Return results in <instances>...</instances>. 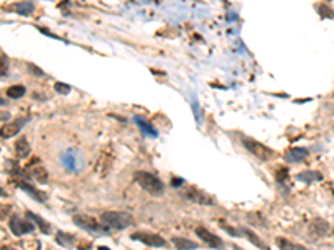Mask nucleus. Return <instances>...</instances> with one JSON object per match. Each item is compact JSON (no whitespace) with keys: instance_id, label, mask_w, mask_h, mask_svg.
<instances>
[{"instance_id":"obj_1","label":"nucleus","mask_w":334,"mask_h":250,"mask_svg":"<svg viewBox=\"0 0 334 250\" xmlns=\"http://www.w3.org/2000/svg\"><path fill=\"white\" fill-rule=\"evenodd\" d=\"M100 220L109 230H125L127 227H130L134 223V217L127 212H114V210H109V212H104L100 215Z\"/></svg>"},{"instance_id":"obj_2","label":"nucleus","mask_w":334,"mask_h":250,"mask_svg":"<svg viewBox=\"0 0 334 250\" xmlns=\"http://www.w3.org/2000/svg\"><path fill=\"white\" fill-rule=\"evenodd\" d=\"M134 179L147 194L156 195V197H161L164 194V183L161 182V179L157 177V175H154L151 172H135Z\"/></svg>"},{"instance_id":"obj_3","label":"nucleus","mask_w":334,"mask_h":250,"mask_svg":"<svg viewBox=\"0 0 334 250\" xmlns=\"http://www.w3.org/2000/svg\"><path fill=\"white\" fill-rule=\"evenodd\" d=\"M74 223L77 227H81L82 230H87L90 234H107L109 229L104 225L102 220H97L92 215H84V214H77L74 215Z\"/></svg>"},{"instance_id":"obj_4","label":"nucleus","mask_w":334,"mask_h":250,"mask_svg":"<svg viewBox=\"0 0 334 250\" xmlns=\"http://www.w3.org/2000/svg\"><path fill=\"white\" fill-rule=\"evenodd\" d=\"M243 145L248 148V152H250L254 157H257V159L262 162L271 160L272 157H274V150H272V148H269L267 145H264V143L257 142V140L254 139L243 137Z\"/></svg>"},{"instance_id":"obj_5","label":"nucleus","mask_w":334,"mask_h":250,"mask_svg":"<svg viewBox=\"0 0 334 250\" xmlns=\"http://www.w3.org/2000/svg\"><path fill=\"white\" fill-rule=\"evenodd\" d=\"M25 175L30 179H34V180L39 182V183L49 182V174H47V169L41 164V160L39 159L32 160L27 167H25Z\"/></svg>"},{"instance_id":"obj_6","label":"nucleus","mask_w":334,"mask_h":250,"mask_svg":"<svg viewBox=\"0 0 334 250\" xmlns=\"http://www.w3.org/2000/svg\"><path fill=\"white\" fill-rule=\"evenodd\" d=\"M184 197H186L187 200L194 202L197 205H202V207H210V205H214V199L210 195H208L206 192L199 190V188H194V187H187L186 190L182 192Z\"/></svg>"},{"instance_id":"obj_7","label":"nucleus","mask_w":334,"mask_h":250,"mask_svg":"<svg viewBox=\"0 0 334 250\" xmlns=\"http://www.w3.org/2000/svg\"><path fill=\"white\" fill-rule=\"evenodd\" d=\"M132 239L139 240L147 247H166L167 245L166 240L161 235L154 234V232H135V234H132Z\"/></svg>"},{"instance_id":"obj_8","label":"nucleus","mask_w":334,"mask_h":250,"mask_svg":"<svg viewBox=\"0 0 334 250\" xmlns=\"http://www.w3.org/2000/svg\"><path fill=\"white\" fill-rule=\"evenodd\" d=\"M196 234L202 240V242L208 244L209 247H212V249H216V250H222L224 249V242H222L221 237L214 235L212 232H209L208 229H204V227H197Z\"/></svg>"},{"instance_id":"obj_9","label":"nucleus","mask_w":334,"mask_h":250,"mask_svg":"<svg viewBox=\"0 0 334 250\" xmlns=\"http://www.w3.org/2000/svg\"><path fill=\"white\" fill-rule=\"evenodd\" d=\"M8 227H10V232H12V234L17 235V237L34 232V223H32V222H29V220H25V218H20V217L10 218V222H8Z\"/></svg>"},{"instance_id":"obj_10","label":"nucleus","mask_w":334,"mask_h":250,"mask_svg":"<svg viewBox=\"0 0 334 250\" xmlns=\"http://www.w3.org/2000/svg\"><path fill=\"white\" fill-rule=\"evenodd\" d=\"M307 230H309V235L313 237V239H321V237L329 234V223L326 220H323V218H314V220L309 223Z\"/></svg>"},{"instance_id":"obj_11","label":"nucleus","mask_w":334,"mask_h":250,"mask_svg":"<svg viewBox=\"0 0 334 250\" xmlns=\"http://www.w3.org/2000/svg\"><path fill=\"white\" fill-rule=\"evenodd\" d=\"M24 124H25V120H14V122H10V124H5V125H2L0 127V137L2 139H10V137H14V135H17L20 132V129L24 127Z\"/></svg>"},{"instance_id":"obj_12","label":"nucleus","mask_w":334,"mask_h":250,"mask_svg":"<svg viewBox=\"0 0 334 250\" xmlns=\"http://www.w3.org/2000/svg\"><path fill=\"white\" fill-rule=\"evenodd\" d=\"M112 165V153L111 152H100L97 160V172L100 175H107Z\"/></svg>"},{"instance_id":"obj_13","label":"nucleus","mask_w":334,"mask_h":250,"mask_svg":"<svg viewBox=\"0 0 334 250\" xmlns=\"http://www.w3.org/2000/svg\"><path fill=\"white\" fill-rule=\"evenodd\" d=\"M307 148H291L288 153H286V160L289 162V164H296V162H301L304 160L307 157Z\"/></svg>"},{"instance_id":"obj_14","label":"nucleus","mask_w":334,"mask_h":250,"mask_svg":"<svg viewBox=\"0 0 334 250\" xmlns=\"http://www.w3.org/2000/svg\"><path fill=\"white\" fill-rule=\"evenodd\" d=\"M15 153L19 159H25V157L30 155V143L25 137H20L15 142Z\"/></svg>"},{"instance_id":"obj_15","label":"nucleus","mask_w":334,"mask_h":250,"mask_svg":"<svg viewBox=\"0 0 334 250\" xmlns=\"http://www.w3.org/2000/svg\"><path fill=\"white\" fill-rule=\"evenodd\" d=\"M172 244L177 250H196L197 249V244H194L189 239H184V237H174Z\"/></svg>"},{"instance_id":"obj_16","label":"nucleus","mask_w":334,"mask_h":250,"mask_svg":"<svg viewBox=\"0 0 334 250\" xmlns=\"http://www.w3.org/2000/svg\"><path fill=\"white\" fill-rule=\"evenodd\" d=\"M297 180L301 182H306V183H311V182H318L323 179V175H321L319 172H314V170H306V172H301L297 174Z\"/></svg>"},{"instance_id":"obj_17","label":"nucleus","mask_w":334,"mask_h":250,"mask_svg":"<svg viewBox=\"0 0 334 250\" xmlns=\"http://www.w3.org/2000/svg\"><path fill=\"white\" fill-rule=\"evenodd\" d=\"M19 187H20V188H24V190L27 192V194H29L30 197H34L35 200H39V202H43V200H45V195H43L41 190H37V188H34L32 185H29L27 182H19Z\"/></svg>"},{"instance_id":"obj_18","label":"nucleus","mask_w":334,"mask_h":250,"mask_svg":"<svg viewBox=\"0 0 334 250\" xmlns=\"http://www.w3.org/2000/svg\"><path fill=\"white\" fill-rule=\"evenodd\" d=\"M27 217H29L32 222L37 223V227H39V229H41L42 234H50V225H49V223H47L45 220H43L42 217H39L37 214H32V212H27Z\"/></svg>"},{"instance_id":"obj_19","label":"nucleus","mask_w":334,"mask_h":250,"mask_svg":"<svg viewBox=\"0 0 334 250\" xmlns=\"http://www.w3.org/2000/svg\"><path fill=\"white\" fill-rule=\"evenodd\" d=\"M10 10H14V12H17V14H20V15H30L34 12V3H30V2L14 3V5L10 7Z\"/></svg>"},{"instance_id":"obj_20","label":"nucleus","mask_w":334,"mask_h":250,"mask_svg":"<svg viewBox=\"0 0 334 250\" xmlns=\"http://www.w3.org/2000/svg\"><path fill=\"white\" fill-rule=\"evenodd\" d=\"M276 244H278V247H279L281 250H304V247L292 244L291 240L284 239V237H278V239H276Z\"/></svg>"},{"instance_id":"obj_21","label":"nucleus","mask_w":334,"mask_h":250,"mask_svg":"<svg viewBox=\"0 0 334 250\" xmlns=\"http://www.w3.org/2000/svg\"><path fill=\"white\" fill-rule=\"evenodd\" d=\"M135 122H137V125L140 127V130H142V132L146 134V135H151V137H156V135H157V132L154 130V127H151V124L144 120V118H140L137 115V117H135Z\"/></svg>"},{"instance_id":"obj_22","label":"nucleus","mask_w":334,"mask_h":250,"mask_svg":"<svg viewBox=\"0 0 334 250\" xmlns=\"http://www.w3.org/2000/svg\"><path fill=\"white\" fill-rule=\"evenodd\" d=\"M241 232H244L243 235H244V237H246V239H248V240H250V242H252L254 245H256V247L267 250V247H266V245H264V242H262V240L259 239V237H257L256 234H254V232H250V230H248V229H243V230H241Z\"/></svg>"},{"instance_id":"obj_23","label":"nucleus","mask_w":334,"mask_h":250,"mask_svg":"<svg viewBox=\"0 0 334 250\" xmlns=\"http://www.w3.org/2000/svg\"><path fill=\"white\" fill-rule=\"evenodd\" d=\"M25 94V87L24 85H12L7 89V97L8 99H20Z\"/></svg>"},{"instance_id":"obj_24","label":"nucleus","mask_w":334,"mask_h":250,"mask_svg":"<svg viewBox=\"0 0 334 250\" xmlns=\"http://www.w3.org/2000/svg\"><path fill=\"white\" fill-rule=\"evenodd\" d=\"M55 239H57V242L60 245H64V247H72V244H74V235L65 234V232H59Z\"/></svg>"},{"instance_id":"obj_25","label":"nucleus","mask_w":334,"mask_h":250,"mask_svg":"<svg viewBox=\"0 0 334 250\" xmlns=\"http://www.w3.org/2000/svg\"><path fill=\"white\" fill-rule=\"evenodd\" d=\"M316 10H318V14H319L321 19H334V10L331 7L318 5V7H316Z\"/></svg>"},{"instance_id":"obj_26","label":"nucleus","mask_w":334,"mask_h":250,"mask_svg":"<svg viewBox=\"0 0 334 250\" xmlns=\"http://www.w3.org/2000/svg\"><path fill=\"white\" fill-rule=\"evenodd\" d=\"M22 249L24 250H41V242H39V240H22Z\"/></svg>"},{"instance_id":"obj_27","label":"nucleus","mask_w":334,"mask_h":250,"mask_svg":"<svg viewBox=\"0 0 334 250\" xmlns=\"http://www.w3.org/2000/svg\"><path fill=\"white\" fill-rule=\"evenodd\" d=\"M8 73V59L5 55L0 57V77L7 75Z\"/></svg>"},{"instance_id":"obj_28","label":"nucleus","mask_w":334,"mask_h":250,"mask_svg":"<svg viewBox=\"0 0 334 250\" xmlns=\"http://www.w3.org/2000/svg\"><path fill=\"white\" fill-rule=\"evenodd\" d=\"M55 92H59V94H62V95H67L70 92V85L62 83V82H57L55 83Z\"/></svg>"},{"instance_id":"obj_29","label":"nucleus","mask_w":334,"mask_h":250,"mask_svg":"<svg viewBox=\"0 0 334 250\" xmlns=\"http://www.w3.org/2000/svg\"><path fill=\"white\" fill-rule=\"evenodd\" d=\"M284 179H288V170H286V169L279 170V172H278V180H279V182H283Z\"/></svg>"},{"instance_id":"obj_30","label":"nucleus","mask_w":334,"mask_h":250,"mask_svg":"<svg viewBox=\"0 0 334 250\" xmlns=\"http://www.w3.org/2000/svg\"><path fill=\"white\" fill-rule=\"evenodd\" d=\"M222 227H224V229L227 230V234H231V235H236V237H239V235H241L239 232H237L236 229H232V227H227V225H222Z\"/></svg>"},{"instance_id":"obj_31","label":"nucleus","mask_w":334,"mask_h":250,"mask_svg":"<svg viewBox=\"0 0 334 250\" xmlns=\"http://www.w3.org/2000/svg\"><path fill=\"white\" fill-rule=\"evenodd\" d=\"M29 69L32 70V73H35V75H41V77L43 75V73L41 72V70H39L37 67H34V65H29Z\"/></svg>"},{"instance_id":"obj_32","label":"nucleus","mask_w":334,"mask_h":250,"mask_svg":"<svg viewBox=\"0 0 334 250\" xmlns=\"http://www.w3.org/2000/svg\"><path fill=\"white\" fill-rule=\"evenodd\" d=\"M0 197H7V194H5V192H3V188H2V187H0Z\"/></svg>"},{"instance_id":"obj_33","label":"nucleus","mask_w":334,"mask_h":250,"mask_svg":"<svg viewBox=\"0 0 334 250\" xmlns=\"http://www.w3.org/2000/svg\"><path fill=\"white\" fill-rule=\"evenodd\" d=\"M0 118H8V113L5 112V113H0Z\"/></svg>"},{"instance_id":"obj_34","label":"nucleus","mask_w":334,"mask_h":250,"mask_svg":"<svg viewBox=\"0 0 334 250\" xmlns=\"http://www.w3.org/2000/svg\"><path fill=\"white\" fill-rule=\"evenodd\" d=\"M0 250H15V249H14V247H2Z\"/></svg>"},{"instance_id":"obj_35","label":"nucleus","mask_w":334,"mask_h":250,"mask_svg":"<svg viewBox=\"0 0 334 250\" xmlns=\"http://www.w3.org/2000/svg\"><path fill=\"white\" fill-rule=\"evenodd\" d=\"M3 104H5V100H3V99H0V105H3Z\"/></svg>"},{"instance_id":"obj_36","label":"nucleus","mask_w":334,"mask_h":250,"mask_svg":"<svg viewBox=\"0 0 334 250\" xmlns=\"http://www.w3.org/2000/svg\"><path fill=\"white\" fill-rule=\"evenodd\" d=\"M99 250H109V249H99Z\"/></svg>"},{"instance_id":"obj_37","label":"nucleus","mask_w":334,"mask_h":250,"mask_svg":"<svg viewBox=\"0 0 334 250\" xmlns=\"http://www.w3.org/2000/svg\"><path fill=\"white\" fill-rule=\"evenodd\" d=\"M328 2H331V0H328Z\"/></svg>"}]
</instances>
